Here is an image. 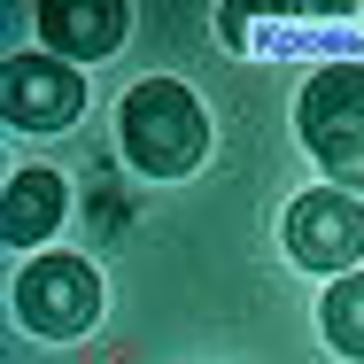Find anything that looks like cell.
Listing matches in <instances>:
<instances>
[{
    "label": "cell",
    "mask_w": 364,
    "mask_h": 364,
    "mask_svg": "<svg viewBox=\"0 0 364 364\" xmlns=\"http://www.w3.org/2000/svg\"><path fill=\"white\" fill-rule=\"evenodd\" d=\"M117 132H124V155L147 178H186L210 155V117L178 77H140L117 109Z\"/></svg>",
    "instance_id": "obj_1"
},
{
    "label": "cell",
    "mask_w": 364,
    "mask_h": 364,
    "mask_svg": "<svg viewBox=\"0 0 364 364\" xmlns=\"http://www.w3.org/2000/svg\"><path fill=\"white\" fill-rule=\"evenodd\" d=\"M294 124H302V147L326 163V178H341V194L349 186L364 194V70L357 63H333L310 77L294 101Z\"/></svg>",
    "instance_id": "obj_2"
},
{
    "label": "cell",
    "mask_w": 364,
    "mask_h": 364,
    "mask_svg": "<svg viewBox=\"0 0 364 364\" xmlns=\"http://www.w3.org/2000/svg\"><path fill=\"white\" fill-rule=\"evenodd\" d=\"M16 318H23L31 333H47V341L85 333V326L101 318V279H93V264H77V256H39V264L16 279Z\"/></svg>",
    "instance_id": "obj_3"
},
{
    "label": "cell",
    "mask_w": 364,
    "mask_h": 364,
    "mask_svg": "<svg viewBox=\"0 0 364 364\" xmlns=\"http://www.w3.org/2000/svg\"><path fill=\"white\" fill-rule=\"evenodd\" d=\"M0 109H8V124H23V132H63L77 109H85V77H77V63H63V55H8Z\"/></svg>",
    "instance_id": "obj_4"
},
{
    "label": "cell",
    "mask_w": 364,
    "mask_h": 364,
    "mask_svg": "<svg viewBox=\"0 0 364 364\" xmlns=\"http://www.w3.org/2000/svg\"><path fill=\"white\" fill-rule=\"evenodd\" d=\"M287 248H294V264H310V272H357V256H364V202L341 194V186L302 194L287 210Z\"/></svg>",
    "instance_id": "obj_5"
},
{
    "label": "cell",
    "mask_w": 364,
    "mask_h": 364,
    "mask_svg": "<svg viewBox=\"0 0 364 364\" xmlns=\"http://www.w3.org/2000/svg\"><path fill=\"white\" fill-rule=\"evenodd\" d=\"M124 8L117 0H47L39 8V31H47V47L70 63V55H117V39H124Z\"/></svg>",
    "instance_id": "obj_6"
},
{
    "label": "cell",
    "mask_w": 364,
    "mask_h": 364,
    "mask_svg": "<svg viewBox=\"0 0 364 364\" xmlns=\"http://www.w3.org/2000/svg\"><path fill=\"white\" fill-rule=\"evenodd\" d=\"M63 210H70V194H63V178H55V171H16V178H8V202H0V232H8L16 248L55 240Z\"/></svg>",
    "instance_id": "obj_7"
},
{
    "label": "cell",
    "mask_w": 364,
    "mask_h": 364,
    "mask_svg": "<svg viewBox=\"0 0 364 364\" xmlns=\"http://www.w3.org/2000/svg\"><path fill=\"white\" fill-rule=\"evenodd\" d=\"M326 341H333L341 357L364 364V272H349L341 287L326 294Z\"/></svg>",
    "instance_id": "obj_8"
}]
</instances>
